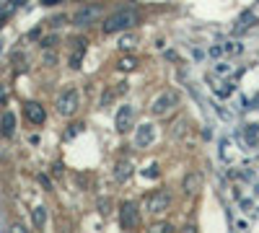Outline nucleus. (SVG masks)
Returning a JSON list of instances; mask_svg holds the SVG:
<instances>
[{
	"label": "nucleus",
	"mask_w": 259,
	"mask_h": 233,
	"mask_svg": "<svg viewBox=\"0 0 259 233\" xmlns=\"http://www.w3.org/2000/svg\"><path fill=\"white\" fill-rule=\"evenodd\" d=\"M138 24V13L133 8H122L112 16H106L104 21V31L106 34H117V31H124V29H133Z\"/></svg>",
	"instance_id": "nucleus-1"
},
{
	"label": "nucleus",
	"mask_w": 259,
	"mask_h": 233,
	"mask_svg": "<svg viewBox=\"0 0 259 233\" xmlns=\"http://www.w3.org/2000/svg\"><path fill=\"white\" fill-rule=\"evenodd\" d=\"M171 202H174V197H171L168 189H158V192H153V195L145 200V210H148L150 215L161 218V215H166L168 210H171Z\"/></svg>",
	"instance_id": "nucleus-2"
},
{
	"label": "nucleus",
	"mask_w": 259,
	"mask_h": 233,
	"mask_svg": "<svg viewBox=\"0 0 259 233\" xmlns=\"http://www.w3.org/2000/svg\"><path fill=\"white\" fill-rule=\"evenodd\" d=\"M177 104H179V94L177 91H161L153 101H150V114L163 117V114H168L171 109H174Z\"/></svg>",
	"instance_id": "nucleus-3"
},
{
	"label": "nucleus",
	"mask_w": 259,
	"mask_h": 233,
	"mask_svg": "<svg viewBox=\"0 0 259 233\" xmlns=\"http://www.w3.org/2000/svg\"><path fill=\"white\" fill-rule=\"evenodd\" d=\"M57 114L60 117H73L75 112H78V107H80V96H78V91L75 88H68V91H62L60 96H57Z\"/></svg>",
	"instance_id": "nucleus-4"
},
{
	"label": "nucleus",
	"mask_w": 259,
	"mask_h": 233,
	"mask_svg": "<svg viewBox=\"0 0 259 233\" xmlns=\"http://www.w3.org/2000/svg\"><path fill=\"white\" fill-rule=\"evenodd\" d=\"M99 16H101V8H99V6H85V8H80V11L73 16V24H75V26H91Z\"/></svg>",
	"instance_id": "nucleus-5"
},
{
	"label": "nucleus",
	"mask_w": 259,
	"mask_h": 233,
	"mask_svg": "<svg viewBox=\"0 0 259 233\" xmlns=\"http://www.w3.org/2000/svg\"><path fill=\"white\" fill-rule=\"evenodd\" d=\"M119 223H122V228H135V225L140 223V218H138V205H135V202H124V205H122Z\"/></svg>",
	"instance_id": "nucleus-6"
},
{
	"label": "nucleus",
	"mask_w": 259,
	"mask_h": 233,
	"mask_svg": "<svg viewBox=\"0 0 259 233\" xmlns=\"http://www.w3.org/2000/svg\"><path fill=\"white\" fill-rule=\"evenodd\" d=\"M153 137H156L153 124H150V122H143V124L138 127V132H135V145H138V148H148L150 143H153Z\"/></svg>",
	"instance_id": "nucleus-7"
},
{
	"label": "nucleus",
	"mask_w": 259,
	"mask_h": 233,
	"mask_svg": "<svg viewBox=\"0 0 259 233\" xmlns=\"http://www.w3.org/2000/svg\"><path fill=\"white\" fill-rule=\"evenodd\" d=\"M24 114H26V119L31 122V124H41L47 119V112H45V107L41 104H36V101H29L26 107H24Z\"/></svg>",
	"instance_id": "nucleus-8"
},
{
	"label": "nucleus",
	"mask_w": 259,
	"mask_h": 233,
	"mask_svg": "<svg viewBox=\"0 0 259 233\" xmlns=\"http://www.w3.org/2000/svg\"><path fill=\"white\" fill-rule=\"evenodd\" d=\"M133 117H135V112H133V107H130V104L119 107V112H117V130H119V132H127V130H130V122H133Z\"/></svg>",
	"instance_id": "nucleus-9"
},
{
	"label": "nucleus",
	"mask_w": 259,
	"mask_h": 233,
	"mask_svg": "<svg viewBox=\"0 0 259 233\" xmlns=\"http://www.w3.org/2000/svg\"><path fill=\"white\" fill-rule=\"evenodd\" d=\"M200 189H202V174L200 171H192V174L184 176V192L187 195H197Z\"/></svg>",
	"instance_id": "nucleus-10"
},
{
	"label": "nucleus",
	"mask_w": 259,
	"mask_h": 233,
	"mask_svg": "<svg viewBox=\"0 0 259 233\" xmlns=\"http://www.w3.org/2000/svg\"><path fill=\"white\" fill-rule=\"evenodd\" d=\"M130 176H133V163H130V161H119L117 171H114V179L117 181H127Z\"/></svg>",
	"instance_id": "nucleus-11"
},
{
	"label": "nucleus",
	"mask_w": 259,
	"mask_h": 233,
	"mask_svg": "<svg viewBox=\"0 0 259 233\" xmlns=\"http://www.w3.org/2000/svg\"><path fill=\"white\" fill-rule=\"evenodd\" d=\"M0 130H3V137H11L16 132V117L11 112L3 114V122H0Z\"/></svg>",
	"instance_id": "nucleus-12"
},
{
	"label": "nucleus",
	"mask_w": 259,
	"mask_h": 233,
	"mask_svg": "<svg viewBox=\"0 0 259 233\" xmlns=\"http://www.w3.org/2000/svg\"><path fill=\"white\" fill-rule=\"evenodd\" d=\"M83 52H85V41H83V39H78V41H75V50H73V57H70V68H80Z\"/></svg>",
	"instance_id": "nucleus-13"
},
{
	"label": "nucleus",
	"mask_w": 259,
	"mask_h": 233,
	"mask_svg": "<svg viewBox=\"0 0 259 233\" xmlns=\"http://www.w3.org/2000/svg\"><path fill=\"white\" fill-rule=\"evenodd\" d=\"M31 220H34V228H45V223H47V210H45V207H34V210H31Z\"/></svg>",
	"instance_id": "nucleus-14"
},
{
	"label": "nucleus",
	"mask_w": 259,
	"mask_h": 233,
	"mask_svg": "<svg viewBox=\"0 0 259 233\" xmlns=\"http://www.w3.org/2000/svg\"><path fill=\"white\" fill-rule=\"evenodd\" d=\"M16 8H18V0H6V6L0 8V26H3V21H8L13 16Z\"/></svg>",
	"instance_id": "nucleus-15"
},
{
	"label": "nucleus",
	"mask_w": 259,
	"mask_h": 233,
	"mask_svg": "<svg viewBox=\"0 0 259 233\" xmlns=\"http://www.w3.org/2000/svg\"><path fill=\"white\" fill-rule=\"evenodd\" d=\"M119 68H122V70H135V68H138V60H135V57H122Z\"/></svg>",
	"instance_id": "nucleus-16"
},
{
	"label": "nucleus",
	"mask_w": 259,
	"mask_h": 233,
	"mask_svg": "<svg viewBox=\"0 0 259 233\" xmlns=\"http://www.w3.org/2000/svg\"><path fill=\"white\" fill-rule=\"evenodd\" d=\"M135 41H138L135 36H124V39L119 41V47H122V50H130V47H135Z\"/></svg>",
	"instance_id": "nucleus-17"
},
{
	"label": "nucleus",
	"mask_w": 259,
	"mask_h": 233,
	"mask_svg": "<svg viewBox=\"0 0 259 233\" xmlns=\"http://www.w3.org/2000/svg\"><path fill=\"white\" fill-rule=\"evenodd\" d=\"M150 230H153V233H166V230H174V228H171L168 223H158V225H153Z\"/></svg>",
	"instance_id": "nucleus-18"
},
{
	"label": "nucleus",
	"mask_w": 259,
	"mask_h": 233,
	"mask_svg": "<svg viewBox=\"0 0 259 233\" xmlns=\"http://www.w3.org/2000/svg\"><path fill=\"white\" fill-rule=\"evenodd\" d=\"M228 94H231L228 83H221V86H218V96H228Z\"/></svg>",
	"instance_id": "nucleus-19"
},
{
	"label": "nucleus",
	"mask_w": 259,
	"mask_h": 233,
	"mask_svg": "<svg viewBox=\"0 0 259 233\" xmlns=\"http://www.w3.org/2000/svg\"><path fill=\"white\" fill-rule=\"evenodd\" d=\"M246 137H249V143H251V140H256V124H254V127H249V132H246Z\"/></svg>",
	"instance_id": "nucleus-20"
},
{
	"label": "nucleus",
	"mask_w": 259,
	"mask_h": 233,
	"mask_svg": "<svg viewBox=\"0 0 259 233\" xmlns=\"http://www.w3.org/2000/svg\"><path fill=\"white\" fill-rule=\"evenodd\" d=\"M145 176H158V171H156V166H150L148 171H145Z\"/></svg>",
	"instance_id": "nucleus-21"
},
{
	"label": "nucleus",
	"mask_w": 259,
	"mask_h": 233,
	"mask_svg": "<svg viewBox=\"0 0 259 233\" xmlns=\"http://www.w3.org/2000/svg\"><path fill=\"white\" fill-rule=\"evenodd\" d=\"M6 96H8V94H6V88L0 86V101H6Z\"/></svg>",
	"instance_id": "nucleus-22"
},
{
	"label": "nucleus",
	"mask_w": 259,
	"mask_h": 233,
	"mask_svg": "<svg viewBox=\"0 0 259 233\" xmlns=\"http://www.w3.org/2000/svg\"><path fill=\"white\" fill-rule=\"evenodd\" d=\"M41 3H45V6H55V3H57V0H41Z\"/></svg>",
	"instance_id": "nucleus-23"
}]
</instances>
